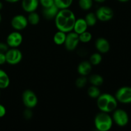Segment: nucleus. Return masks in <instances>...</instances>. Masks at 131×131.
I'll return each mask as SVG.
<instances>
[{
    "label": "nucleus",
    "mask_w": 131,
    "mask_h": 131,
    "mask_svg": "<svg viewBox=\"0 0 131 131\" xmlns=\"http://www.w3.org/2000/svg\"><path fill=\"white\" fill-rule=\"evenodd\" d=\"M93 4V0H79L78 5L81 10L88 11L92 8Z\"/></svg>",
    "instance_id": "nucleus-24"
},
{
    "label": "nucleus",
    "mask_w": 131,
    "mask_h": 131,
    "mask_svg": "<svg viewBox=\"0 0 131 131\" xmlns=\"http://www.w3.org/2000/svg\"><path fill=\"white\" fill-rule=\"evenodd\" d=\"M22 101L26 108L33 109L38 104V98L34 92L31 90H26L22 94Z\"/></svg>",
    "instance_id": "nucleus-4"
},
{
    "label": "nucleus",
    "mask_w": 131,
    "mask_h": 131,
    "mask_svg": "<svg viewBox=\"0 0 131 131\" xmlns=\"http://www.w3.org/2000/svg\"><path fill=\"white\" fill-rule=\"evenodd\" d=\"M60 9L55 5L47 8H43L42 9V14L45 19L47 20H52L54 19L57 15Z\"/></svg>",
    "instance_id": "nucleus-14"
},
{
    "label": "nucleus",
    "mask_w": 131,
    "mask_h": 131,
    "mask_svg": "<svg viewBox=\"0 0 131 131\" xmlns=\"http://www.w3.org/2000/svg\"><path fill=\"white\" fill-rule=\"evenodd\" d=\"M39 5V0H21L22 8L27 13L36 11Z\"/></svg>",
    "instance_id": "nucleus-13"
},
{
    "label": "nucleus",
    "mask_w": 131,
    "mask_h": 131,
    "mask_svg": "<svg viewBox=\"0 0 131 131\" xmlns=\"http://www.w3.org/2000/svg\"><path fill=\"white\" fill-rule=\"evenodd\" d=\"M73 3V0H54V5L60 10L69 8Z\"/></svg>",
    "instance_id": "nucleus-22"
},
{
    "label": "nucleus",
    "mask_w": 131,
    "mask_h": 131,
    "mask_svg": "<svg viewBox=\"0 0 131 131\" xmlns=\"http://www.w3.org/2000/svg\"><path fill=\"white\" fill-rule=\"evenodd\" d=\"M84 19H85L88 26H95L97 23V20H98L95 14L93 12H90L87 14L86 15L85 17H84Z\"/></svg>",
    "instance_id": "nucleus-25"
},
{
    "label": "nucleus",
    "mask_w": 131,
    "mask_h": 131,
    "mask_svg": "<svg viewBox=\"0 0 131 131\" xmlns=\"http://www.w3.org/2000/svg\"><path fill=\"white\" fill-rule=\"evenodd\" d=\"M97 105L101 111L110 113L117 108L118 101L115 96L110 93H101L97 99Z\"/></svg>",
    "instance_id": "nucleus-2"
},
{
    "label": "nucleus",
    "mask_w": 131,
    "mask_h": 131,
    "mask_svg": "<svg viewBox=\"0 0 131 131\" xmlns=\"http://www.w3.org/2000/svg\"><path fill=\"white\" fill-rule=\"evenodd\" d=\"M0 96H1V90H0Z\"/></svg>",
    "instance_id": "nucleus-38"
},
{
    "label": "nucleus",
    "mask_w": 131,
    "mask_h": 131,
    "mask_svg": "<svg viewBox=\"0 0 131 131\" xmlns=\"http://www.w3.org/2000/svg\"><path fill=\"white\" fill-rule=\"evenodd\" d=\"M95 46L101 54L107 53L110 50V43L107 39L103 37L98 38L95 41Z\"/></svg>",
    "instance_id": "nucleus-12"
},
{
    "label": "nucleus",
    "mask_w": 131,
    "mask_h": 131,
    "mask_svg": "<svg viewBox=\"0 0 131 131\" xmlns=\"http://www.w3.org/2000/svg\"><path fill=\"white\" fill-rule=\"evenodd\" d=\"M1 20H2V16H1V13H0V23H1Z\"/></svg>",
    "instance_id": "nucleus-37"
},
{
    "label": "nucleus",
    "mask_w": 131,
    "mask_h": 131,
    "mask_svg": "<svg viewBox=\"0 0 131 131\" xmlns=\"http://www.w3.org/2000/svg\"><path fill=\"white\" fill-rule=\"evenodd\" d=\"M6 113V110L5 106L0 104V118H3L5 116Z\"/></svg>",
    "instance_id": "nucleus-31"
},
{
    "label": "nucleus",
    "mask_w": 131,
    "mask_h": 131,
    "mask_svg": "<svg viewBox=\"0 0 131 131\" xmlns=\"http://www.w3.org/2000/svg\"><path fill=\"white\" fill-rule=\"evenodd\" d=\"M102 60V56L100 52H95L93 53L90 57V63L92 66H97L99 65Z\"/></svg>",
    "instance_id": "nucleus-23"
},
{
    "label": "nucleus",
    "mask_w": 131,
    "mask_h": 131,
    "mask_svg": "<svg viewBox=\"0 0 131 131\" xmlns=\"http://www.w3.org/2000/svg\"><path fill=\"white\" fill-rule=\"evenodd\" d=\"M31 109L29 108H26V110L24 111L23 113V115H24V117L26 119H30L31 118L32 116H33V113L31 111Z\"/></svg>",
    "instance_id": "nucleus-30"
},
{
    "label": "nucleus",
    "mask_w": 131,
    "mask_h": 131,
    "mask_svg": "<svg viewBox=\"0 0 131 131\" xmlns=\"http://www.w3.org/2000/svg\"><path fill=\"white\" fill-rule=\"evenodd\" d=\"M92 65L89 61H83L78 65V72L80 75L87 76L92 72Z\"/></svg>",
    "instance_id": "nucleus-16"
},
{
    "label": "nucleus",
    "mask_w": 131,
    "mask_h": 131,
    "mask_svg": "<svg viewBox=\"0 0 131 131\" xmlns=\"http://www.w3.org/2000/svg\"><path fill=\"white\" fill-rule=\"evenodd\" d=\"M6 62L11 65L19 63L23 59L22 52L17 48H9L5 53Z\"/></svg>",
    "instance_id": "nucleus-6"
},
{
    "label": "nucleus",
    "mask_w": 131,
    "mask_h": 131,
    "mask_svg": "<svg viewBox=\"0 0 131 131\" xmlns=\"http://www.w3.org/2000/svg\"><path fill=\"white\" fill-rule=\"evenodd\" d=\"M113 121L112 117L107 113L101 111L95 115L94 125L99 131H108L112 128Z\"/></svg>",
    "instance_id": "nucleus-3"
},
{
    "label": "nucleus",
    "mask_w": 131,
    "mask_h": 131,
    "mask_svg": "<svg viewBox=\"0 0 131 131\" xmlns=\"http://www.w3.org/2000/svg\"><path fill=\"white\" fill-rule=\"evenodd\" d=\"M3 8V4L1 1H0V10H2Z\"/></svg>",
    "instance_id": "nucleus-36"
},
{
    "label": "nucleus",
    "mask_w": 131,
    "mask_h": 131,
    "mask_svg": "<svg viewBox=\"0 0 131 131\" xmlns=\"http://www.w3.org/2000/svg\"><path fill=\"white\" fill-rule=\"evenodd\" d=\"M39 3L42 8H47L54 5V0H39Z\"/></svg>",
    "instance_id": "nucleus-28"
},
{
    "label": "nucleus",
    "mask_w": 131,
    "mask_h": 131,
    "mask_svg": "<svg viewBox=\"0 0 131 131\" xmlns=\"http://www.w3.org/2000/svg\"><path fill=\"white\" fill-rule=\"evenodd\" d=\"M23 36L18 31L10 33L6 37V43L10 48H17L23 42Z\"/></svg>",
    "instance_id": "nucleus-10"
},
{
    "label": "nucleus",
    "mask_w": 131,
    "mask_h": 131,
    "mask_svg": "<svg viewBox=\"0 0 131 131\" xmlns=\"http://www.w3.org/2000/svg\"><path fill=\"white\" fill-rule=\"evenodd\" d=\"M113 121L119 127H125L129 122L128 113L122 109L116 108L113 111V116H111Z\"/></svg>",
    "instance_id": "nucleus-5"
},
{
    "label": "nucleus",
    "mask_w": 131,
    "mask_h": 131,
    "mask_svg": "<svg viewBox=\"0 0 131 131\" xmlns=\"http://www.w3.org/2000/svg\"><path fill=\"white\" fill-rule=\"evenodd\" d=\"M5 1L8 3H15L18 2L19 1H21V0H5Z\"/></svg>",
    "instance_id": "nucleus-33"
},
{
    "label": "nucleus",
    "mask_w": 131,
    "mask_h": 131,
    "mask_svg": "<svg viewBox=\"0 0 131 131\" xmlns=\"http://www.w3.org/2000/svg\"><path fill=\"white\" fill-rule=\"evenodd\" d=\"M117 1L121 3H126V2H128L129 1H130V0H117Z\"/></svg>",
    "instance_id": "nucleus-35"
},
{
    "label": "nucleus",
    "mask_w": 131,
    "mask_h": 131,
    "mask_svg": "<svg viewBox=\"0 0 131 131\" xmlns=\"http://www.w3.org/2000/svg\"><path fill=\"white\" fill-rule=\"evenodd\" d=\"M106 1V0H93V1H96L97 3H104Z\"/></svg>",
    "instance_id": "nucleus-34"
},
{
    "label": "nucleus",
    "mask_w": 131,
    "mask_h": 131,
    "mask_svg": "<svg viewBox=\"0 0 131 131\" xmlns=\"http://www.w3.org/2000/svg\"><path fill=\"white\" fill-rule=\"evenodd\" d=\"M6 56L5 53H0V65L6 63Z\"/></svg>",
    "instance_id": "nucleus-32"
},
{
    "label": "nucleus",
    "mask_w": 131,
    "mask_h": 131,
    "mask_svg": "<svg viewBox=\"0 0 131 131\" xmlns=\"http://www.w3.org/2000/svg\"><path fill=\"white\" fill-rule=\"evenodd\" d=\"M79 42V35L72 31L67 33L64 46L67 51H73L77 48Z\"/></svg>",
    "instance_id": "nucleus-9"
},
{
    "label": "nucleus",
    "mask_w": 131,
    "mask_h": 131,
    "mask_svg": "<svg viewBox=\"0 0 131 131\" xmlns=\"http://www.w3.org/2000/svg\"><path fill=\"white\" fill-rule=\"evenodd\" d=\"M67 33L61 31H58L53 37V41L58 46L63 45L66 39Z\"/></svg>",
    "instance_id": "nucleus-19"
},
{
    "label": "nucleus",
    "mask_w": 131,
    "mask_h": 131,
    "mask_svg": "<svg viewBox=\"0 0 131 131\" xmlns=\"http://www.w3.org/2000/svg\"><path fill=\"white\" fill-rule=\"evenodd\" d=\"M9 48L10 47L6 42H0V53H6Z\"/></svg>",
    "instance_id": "nucleus-29"
},
{
    "label": "nucleus",
    "mask_w": 131,
    "mask_h": 131,
    "mask_svg": "<svg viewBox=\"0 0 131 131\" xmlns=\"http://www.w3.org/2000/svg\"><path fill=\"white\" fill-rule=\"evenodd\" d=\"M88 80L92 85L98 87L102 86L104 83L103 78L99 74H92V75L89 77Z\"/></svg>",
    "instance_id": "nucleus-18"
},
{
    "label": "nucleus",
    "mask_w": 131,
    "mask_h": 131,
    "mask_svg": "<svg viewBox=\"0 0 131 131\" xmlns=\"http://www.w3.org/2000/svg\"><path fill=\"white\" fill-rule=\"evenodd\" d=\"M115 97L118 102L122 104L131 103V87H121L116 91Z\"/></svg>",
    "instance_id": "nucleus-7"
},
{
    "label": "nucleus",
    "mask_w": 131,
    "mask_h": 131,
    "mask_svg": "<svg viewBox=\"0 0 131 131\" xmlns=\"http://www.w3.org/2000/svg\"><path fill=\"white\" fill-rule=\"evenodd\" d=\"M76 17L74 13L69 8L59 10L54 19L55 25L59 31L67 33L72 31Z\"/></svg>",
    "instance_id": "nucleus-1"
},
{
    "label": "nucleus",
    "mask_w": 131,
    "mask_h": 131,
    "mask_svg": "<svg viewBox=\"0 0 131 131\" xmlns=\"http://www.w3.org/2000/svg\"><path fill=\"white\" fill-rule=\"evenodd\" d=\"M88 80L86 76H83V75H80V77L78 78L75 80V86L78 88H83L86 86V84L88 83Z\"/></svg>",
    "instance_id": "nucleus-27"
},
{
    "label": "nucleus",
    "mask_w": 131,
    "mask_h": 131,
    "mask_svg": "<svg viewBox=\"0 0 131 131\" xmlns=\"http://www.w3.org/2000/svg\"><path fill=\"white\" fill-rule=\"evenodd\" d=\"M97 20L102 22H107L111 20L114 16V12L111 8L107 6H100L95 12Z\"/></svg>",
    "instance_id": "nucleus-8"
},
{
    "label": "nucleus",
    "mask_w": 131,
    "mask_h": 131,
    "mask_svg": "<svg viewBox=\"0 0 131 131\" xmlns=\"http://www.w3.org/2000/svg\"><path fill=\"white\" fill-rule=\"evenodd\" d=\"M28 21L27 17L23 15H16L12 19L11 26L15 31L23 30L27 27Z\"/></svg>",
    "instance_id": "nucleus-11"
},
{
    "label": "nucleus",
    "mask_w": 131,
    "mask_h": 131,
    "mask_svg": "<svg viewBox=\"0 0 131 131\" xmlns=\"http://www.w3.org/2000/svg\"><path fill=\"white\" fill-rule=\"evenodd\" d=\"M79 41L82 43H88V42H90L91 40L92 39V35L89 31H86L79 35Z\"/></svg>",
    "instance_id": "nucleus-26"
},
{
    "label": "nucleus",
    "mask_w": 131,
    "mask_h": 131,
    "mask_svg": "<svg viewBox=\"0 0 131 131\" xmlns=\"http://www.w3.org/2000/svg\"><path fill=\"white\" fill-rule=\"evenodd\" d=\"M10 79L7 73L0 69V90L6 89L9 86Z\"/></svg>",
    "instance_id": "nucleus-17"
},
{
    "label": "nucleus",
    "mask_w": 131,
    "mask_h": 131,
    "mask_svg": "<svg viewBox=\"0 0 131 131\" xmlns=\"http://www.w3.org/2000/svg\"><path fill=\"white\" fill-rule=\"evenodd\" d=\"M27 19H28V24H30L31 25L33 26L37 25L40 20V15L35 11L29 13Z\"/></svg>",
    "instance_id": "nucleus-20"
},
{
    "label": "nucleus",
    "mask_w": 131,
    "mask_h": 131,
    "mask_svg": "<svg viewBox=\"0 0 131 131\" xmlns=\"http://www.w3.org/2000/svg\"><path fill=\"white\" fill-rule=\"evenodd\" d=\"M87 93L90 98L97 99L101 94V92L99 89V87L92 85L88 88V90H87Z\"/></svg>",
    "instance_id": "nucleus-21"
},
{
    "label": "nucleus",
    "mask_w": 131,
    "mask_h": 131,
    "mask_svg": "<svg viewBox=\"0 0 131 131\" xmlns=\"http://www.w3.org/2000/svg\"><path fill=\"white\" fill-rule=\"evenodd\" d=\"M88 28V26L84 18V19L83 18H79V19H76V20H75L73 31L76 33L77 34L80 35L81 33L87 31Z\"/></svg>",
    "instance_id": "nucleus-15"
}]
</instances>
